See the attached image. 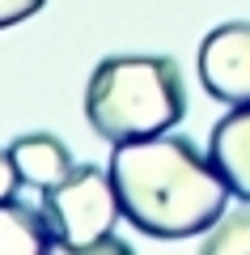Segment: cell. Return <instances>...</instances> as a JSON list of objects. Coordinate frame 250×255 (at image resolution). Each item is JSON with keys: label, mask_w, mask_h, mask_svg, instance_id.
I'll return each mask as SVG.
<instances>
[{"label": "cell", "mask_w": 250, "mask_h": 255, "mask_svg": "<svg viewBox=\"0 0 250 255\" xmlns=\"http://www.w3.org/2000/svg\"><path fill=\"white\" fill-rule=\"evenodd\" d=\"M187 85L170 55H110L89 73L85 119L102 140L157 136L182 124Z\"/></svg>", "instance_id": "cell-2"}, {"label": "cell", "mask_w": 250, "mask_h": 255, "mask_svg": "<svg viewBox=\"0 0 250 255\" xmlns=\"http://www.w3.org/2000/svg\"><path fill=\"white\" fill-rule=\"evenodd\" d=\"M208 157L225 174L238 200H250V102L233 107L208 136Z\"/></svg>", "instance_id": "cell-5"}, {"label": "cell", "mask_w": 250, "mask_h": 255, "mask_svg": "<svg viewBox=\"0 0 250 255\" xmlns=\"http://www.w3.org/2000/svg\"><path fill=\"white\" fill-rule=\"evenodd\" d=\"M110 174L123 217L149 238L208 234L225 217V200L233 196L212 157L174 132L115 140Z\"/></svg>", "instance_id": "cell-1"}, {"label": "cell", "mask_w": 250, "mask_h": 255, "mask_svg": "<svg viewBox=\"0 0 250 255\" xmlns=\"http://www.w3.org/2000/svg\"><path fill=\"white\" fill-rule=\"evenodd\" d=\"M43 4H47V0H0V30H4V26H17V21H26V17H34Z\"/></svg>", "instance_id": "cell-9"}, {"label": "cell", "mask_w": 250, "mask_h": 255, "mask_svg": "<svg viewBox=\"0 0 250 255\" xmlns=\"http://www.w3.org/2000/svg\"><path fill=\"white\" fill-rule=\"evenodd\" d=\"M55 243L51 217L21 200H0V255H47Z\"/></svg>", "instance_id": "cell-7"}, {"label": "cell", "mask_w": 250, "mask_h": 255, "mask_svg": "<svg viewBox=\"0 0 250 255\" xmlns=\"http://www.w3.org/2000/svg\"><path fill=\"white\" fill-rule=\"evenodd\" d=\"M199 255H250V209L225 213L199 243Z\"/></svg>", "instance_id": "cell-8"}, {"label": "cell", "mask_w": 250, "mask_h": 255, "mask_svg": "<svg viewBox=\"0 0 250 255\" xmlns=\"http://www.w3.org/2000/svg\"><path fill=\"white\" fill-rule=\"evenodd\" d=\"M9 153H13V162H17L21 179H26L30 187H38V191L55 187L60 179L72 174L68 145H64L60 136H51V132H26V136L9 140Z\"/></svg>", "instance_id": "cell-6"}, {"label": "cell", "mask_w": 250, "mask_h": 255, "mask_svg": "<svg viewBox=\"0 0 250 255\" xmlns=\"http://www.w3.org/2000/svg\"><path fill=\"white\" fill-rule=\"evenodd\" d=\"M21 183H26V179H21V170H17V162H13V153H9V149H0V200H13Z\"/></svg>", "instance_id": "cell-10"}, {"label": "cell", "mask_w": 250, "mask_h": 255, "mask_svg": "<svg viewBox=\"0 0 250 255\" xmlns=\"http://www.w3.org/2000/svg\"><path fill=\"white\" fill-rule=\"evenodd\" d=\"M199 81L225 107L250 102V21H225L199 43Z\"/></svg>", "instance_id": "cell-4"}, {"label": "cell", "mask_w": 250, "mask_h": 255, "mask_svg": "<svg viewBox=\"0 0 250 255\" xmlns=\"http://www.w3.org/2000/svg\"><path fill=\"white\" fill-rule=\"evenodd\" d=\"M43 213L51 217L55 243L64 251H89L93 243L110 238L115 221L123 217L115 174L102 166H72L68 179L43 191Z\"/></svg>", "instance_id": "cell-3"}]
</instances>
